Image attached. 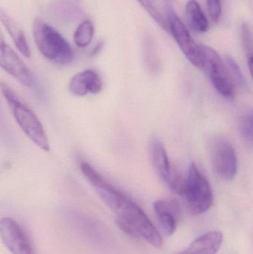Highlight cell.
<instances>
[{"label": "cell", "instance_id": "obj_21", "mask_svg": "<svg viewBox=\"0 0 253 254\" xmlns=\"http://www.w3.org/2000/svg\"><path fill=\"white\" fill-rule=\"evenodd\" d=\"M142 7L147 10L151 17L158 24L163 30H167V23L162 13L157 9L154 0H138Z\"/></svg>", "mask_w": 253, "mask_h": 254}, {"label": "cell", "instance_id": "obj_19", "mask_svg": "<svg viewBox=\"0 0 253 254\" xmlns=\"http://www.w3.org/2000/svg\"><path fill=\"white\" fill-rule=\"evenodd\" d=\"M225 64L234 83L242 89H245L247 86L246 79L237 62L230 55H226Z\"/></svg>", "mask_w": 253, "mask_h": 254}, {"label": "cell", "instance_id": "obj_14", "mask_svg": "<svg viewBox=\"0 0 253 254\" xmlns=\"http://www.w3.org/2000/svg\"><path fill=\"white\" fill-rule=\"evenodd\" d=\"M0 21L13 40L16 49L24 57L30 58L31 55V51L25 33L20 25L2 8H0Z\"/></svg>", "mask_w": 253, "mask_h": 254}, {"label": "cell", "instance_id": "obj_8", "mask_svg": "<svg viewBox=\"0 0 253 254\" xmlns=\"http://www.w3.org/2000/svg\"><path fill=\"white\" fill-rule=\"evenodd\" d=\"M149 150L156 174L171 190L180 195L184 181L172 170L166 148L157 136H152L150 139Z\"/></svg>", "mask_w": 253, "mask_h": 254}, {"label": "cell", "instance_id": "obj_18", "mask_svg": "<svg viewBox=\"0 0 253 254\" xmlns=\"http://www.w3.org/2000/svg\"><path fill=\"white\" fill-rule=\"evenodd\" d=\"M242 40L244 49L246 53L250 72L253 73V34L249 24L245 22L242 26Z\"/></svg>", "mask_w": 253, "mask_h": 254}, {"label": "cell", "instance_id": "obj_7", "mask_svg": "<svg viewBox=\"0 0 253 254\" xmlns=\"http://www.w3.org/2000/svg\"><path fill=\"white\" fill-rule=\"evenodd\" d=\"M209 157L214 172L224 180L235 179L239 169L237 155L233 145L224 137L212 139L209 144Z\"/></svg>", "mask_w": 253, "mask_h": 254}, {"label": "cell", "instance_id": "obj_6", "mask_svg": "<svg viewBox=\"0 0 253 254\" xmlns=\"http://www.w3.org/2000/svg\"><path fill=\"white\" fill-rule=\"evenodd\" d=\"M166 15L167 27L183 53L193 65L202 68L203 52L202 45L196 43L185 24L169 6L166 7Z\"/></svg>", "mask_w": 253, "mask_h": 254}, {"label": "cell", "instance_id": "obj_11", "mask_svg": "<svg viewBox=\"0 0 253 254\" xmlns=\"http://www.w3.org/2000/svg\"><path fill=\"white\" fill-rule=\"evenodd\" d=\"M102 82L99 74L92 69L76 74L68 83V91L74 96L83 97L88 94H98L102 91Z\"/></svg>", "mask_w": 253, "mask_h": 254}, {"label": "cell", "instance_id": "obj_13", "mask_svg": "<svg viewBox=\"0 0 253 254\" xmlns=\"http://www.w3.org/2000/svg\"><path fill=\"white\" fill-rule=\"evenodd\" d=\"M222 243V233L210 231L196 239L185 251L178 254H216Z\"/></svg>", "mask_w": 253, "mask_h": 254}, {"label": "cell", "instance_id": "obj_2", "mask_svg": "<svg viewBox=\"0 0 253 254\" xmlns=\"http://www.w3.org/2000/svg\"><path fill=\"white\" fill-rule=\"evenodd\" d=\"M0 90L24 134L40 149L49 152L50 143L46 130L35 113L4 82L0 81Z\"/></svg>", "mask_w": 253, "mask_h": 254}, {"label": "cell", "instance_id": "obj_5", "mask_svg": "<svg viewBox=\"0 0 253 254\" xmlns=\"http://www.w3.org/2000/svg\"><path fill=\"white\" fill-rule=\"evenodd\" d=\"M203 52V68L216 92L226 99L235 97V83L228 68L216 51L202 45Z\"/></svg>", "mask_w": 253, "mask_h": 254}, {"label": "cell", "instance_id": "obj_22", "mask_svg": "<svg viewBox=\"0 0 253 254\" xmlns=\"http://www.w3.org/2000/svg\"><path fill=\"white\" fill-rule=\"evenodd\" d=\"M206 2L211 19L213 22H218L222 13L221 0H206Z\"/></svg>", "mask_w": 253, "mask_h": 254}, {"label": "cell", "instance_id": "obj_1", "mask_svg": "<svg viewBox=\"0 0 253 254\" xmlns=\"http://www.w3.org/2000/svg\"><path fill=\"white\" fill-rule=\"evenodd\" d=\"M80 170L101 199L114 212L116 223L122 231L157 249L161 247L160 233L138 204L108 183L88 163L82 162Z\"/></svg>", "mask_w": 253, "mask_h": 254}, {"label": "cell", "instance_id": "obj_3", "mask_svg": "<svg viewBox=\"0 0 253 254\" xmlns=\"http://www.w3.org/2000/svg\"><path fill=\"white\" fill-rule=\"evenodd\" d=\"M33 37L37 49L48 61L60 65L72 63L74 53L69 43L39 16L33 23Z\"/></svg>", "mask_w": 253, "mask_h": 254}, {"label": "cell", "instance_id": "obj_4", "mask_svg": "<svg viewBox=\"0 0 253 254\" xmlns=\"http://www.w3.org/2000/svg\"><path fill=\"white\" fill-rule=\"evenodd\" d=\"M180 195L184 197L187 207L193 215L206 213L213 204L210 184L194 163L189 168Z\"/></svg>", "mask_w": 253, "mask_h": 254}, {"label": "cell", "instance_id": "obj_17", "mask_svg": "<svg viewBox=\"0 0 253 254\" xmlns=\"http://www.w3.org/2000/svg\"><path fill=\"white\" fill-rule=\"evenodd\" d=\"M95 34V26L90 20H85L79 25L74 34V41L80 48H86L90 44Z\"/></svg>", "mask_w": 253, "mask_h": 254}, {"label": "cell", "instance_id": "obj_20", "mask_svg": "<svg viewBox=\"0 0 253 254\" xmlns=\"http://www.w3.org/2000/svg\"><path fill=\"white\" fill-rule=\"evenodd\" d=\"M239 128L244 140L252 144L253 142V111L249 110L241 116Z\"/></svg>", "mask_w": 253, "mask_h": 254}, {"label": "cell", "instance_id": "obj_10", "mask_svg": "<svg viewBox=\"0 0 253 254\" xmlns=\"http://www.w3.org/2000/svg\"><path fill=\"white\" fill-rule=\"evenodd\" d=\"M0 68L22 86L31 87L34 85L32 73L5 40L0 42Z\"/></svg>", "mask_w": 253, "mask_h": 254}, {"label": "cell", "instance_id": "obj_12", "mask_svg": "<svg viewBox=\"0 0 253 254\" xmlns=\"http://www.w3.org/2000/svg\"><path fill=\"white\" fill-rule=\"evenodd\" d=\"M154 210L162 231L168 237L173 235L177 229L179 209L176 203L166 200H157Z\"/></svg>", "mask_w": 253, "mask_h": 254}, {"label": "cell", "instance_id": "obj_9", "mask_svg": "<svg viewBox=\"0 0 253 254\" xmlns=\"http://www.w3.org/2000/svg\"><path fill=\"white\" fill-rule=\"evenodd\" d=\"M0 239L12 254H35L28 236L14 219H0Z\"/></svg>", "mask_w": 253, "mask_h": 254}, {"label": "cell", "instance_id": "obj_16", "mask_svg": "<svg viewBox=\"0 0 253 254\" xmlns=\"http://www.w3.org/2000/svg\"><path fill=\"white\" fill-rule=\"evenodd\" d=\"M186 18L190 28L199 34L207 32L209 22L206 14L196 0H189L185 7Z\"/></svg>", "mask_w": 253, "mask_h": 254}, {"label": "cell", "instance_id": "obj_15", "mask_svg": "<svg viewBox=\"0 0 253 254\" xmlns=\"http://www.w3.org/2000/svg\"><path fill=\"white\" fill-rule=\"evenodd\" d=\"M51 17L62 23L77 22L82 18V11L78 7L67 0H53L48 7Z\"/></svg>", "mask_w": 253, "mask_h": 254}]
</instances>
